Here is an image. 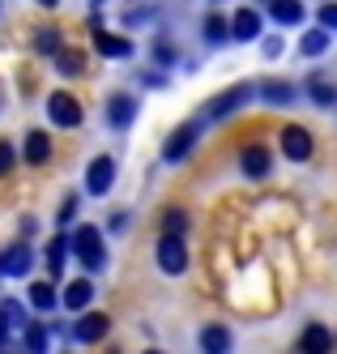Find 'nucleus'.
Listing matches in <instances>:
<instances>
[{"instance_id":"a878e982","label":"nucleus","mask_w":337,"mask_h":354,"mask_svg":"<svg viewBox=\"0 0 337 354\" xmlns=\"http://www.w3.org/2000/svg\"><path fill=\"white\" fill-rule=\"evenodd\" d=\"M163 226H167V235H179V231L188 226V214H184V209H167V214H163Z\"/></svg>"},{"instance_id":"7ed1b4c3","label":"nucleus","mask_w":337,"mask_h":354,"mask_svg":"<svg viewBox=\"0 0 337 354\" xmlns=\"http://www.w3.org/2000/svg\"><path fill=\"white\" fill-rule=\"evenodd\" d=\"M252 94H256L252 86H230V90H222L214 103L205 107V115H210V120H226V115H235L239 107H248V103H252Z\"/></svg>"},{"instance_id":"dca6fc26","label":"nucleus","mask_w":337,"mask_h":354,"mask_svg":"<svg viewBox=\"0 0 337 354\" xmlns=\"http://www.w3.org/2000/svg\"><path fill=\"white\" fill-rule=\"evenodd\" d=\"M269 13H273V21H282V26H299L303 21L299 0H269Z\"/></svg>"},{"instance_id":"cd10ccee","label":"nucleus","mask_w":337,"mask_h":354,"mask_svg":"<svg viewBox=\"0 0 337 354\" xmlns=\"http://www.w3.org/2000/svg\"><path fill=\"white\" fill-rule=\"evenodd\" d=\"M320 26L325 30H337V5H320Z\"/></svg>"},{"instance_id":"c9c22d12","label":"nucleus","mask_w":337,"mask_h":354,"mask_svg":"<svg viewBox=\"0 0 337 354\" xmlns=\"http://www.w3.org/2000/svg\"><path fill=\"white\" fill-rule=\"evenodd\" d=\"M145 354H163V350H145Z\"/></svg>"},{"instance_id":"2eb2a0df","label":"nucleus","mask_w":337,"mask_h":354,"mask_svg":"<svg viewBox=\"0 0 337 354\" xmlns=\"http://www.w3.org/2000/svg\"><path fill=\"white\" fill-rule=\"evenodd\" d=\"M329 346H333V337H329L325 324H307L303 328V342H299L303 354H329Z\"/></svg>"},{"instance_id":"f3484780","label":"nucleus","mask_w":337,"mask_h":354,"mask_svg":"<svg viewBox=\"0 0 337 354\" xmlns=\"http://www.w3.org/2000/svg\"><path fill=\"white\" fill-rule=\"evenodd\" d=\"M30 248H26V243H13L9 248V257H5V273H13V277H26V273H30Z\"/></svg>"},{"instance_id":"f704fd0d","label":"nucleus","mask_w":337,"mask_h":354,"mask_svg":"<svg viewBox=\"0 0 337 354\" xmlns=\"http://www.w3.org/2000/svg\"><path fill=\"white\" fill-rule=\"evenodd\" d=\"M39 5H43V9H56V5H60V0H39Z\"/></svg>"},{"instance_id":"5701e85b","label":"nucleus","mask_w":337,"mask_h":354,"mask_svg":"<svg viewBox=\"0 0 337 354\" xmlns=\"http://www.w3.org/2000/svg\"><path fill=\"white\" fill-rule=\"evenodd\" d=\"M56 68L64 73V77H77V73H82V56L69 52V47H60V52H56Z\"/></svg>"},{"instance_id":"b1692460","label":"nucleus","mask_w":337,"mask_h":354,"mask_svg":"<svg viewBox=\"0 0 337 354\" xmlns=\"http://www.w3.org/2000/svg\"><path fill=\"white\" fill-rule=\"evenodd\" d=\"M299 47H303V56H320L325 47H329V35H325V30H307Z\"/></svg>"},{"instance_id":"9d476101","label":"nucleus","mask_w":337,"mask_h":354,"mask_svg":"<svg viewBox=\"0 0 337 354\" xmlns=\"http://www.w3.org/2000/svg\"><path fill=\"white\" fill-rule=\"evenodd\" d=\"M239 167H244L248 180H265V175H269V149L265 145H248L239 154Z\"/></svg>"},{"instance_id":"6e6552de","label":"nucleus","mask_w":337,"mask_h":354,"mask_svg":"<svg viewBox=\"0 0 337 354\" xmlns=\"http://www.w3.org/2000/svg\"><path fill=\"white\" fill-rule=\"evenodd\" d=\"M107 328H111V320H107V316H102V312H90V316L77 320L69 333H73L77 342H102V337H107Z\"/></svg>"},{"instance_id":"ddd939ff","label":"nucleus","mask_w":337,"mask_h":354,"mask_svg":"<svg viewBox=\"0 0 337 354\" xmlns=\"http://www.w3.org/2000/svg\"><path fill=\"white\" fill-rule=\"evenodd\" d=\"M90 299H94V286L86 282V277H82V282H69L64 295H60V303H64L69 312H86V308H90Z\"/></svg>"},{"instance_id":"2f4dec72","label":"nucleus","mask_w":337,"mask_h":354,"mask_svg":"<svg viewBox=\"0 0 337 354\" xmlns=\"http://www.w3.org/2000/svg\"><path fill=\"white\" fill-rule=\"evenodd\" d=\"M154 56H158L163 64H171V60H175V52H171V47H167V43H158V47H154Z\"/></svg>"},{"instance_id":"c756f323","label":"nucleus","mask_w":337,"mask_h":354,"mask_svg":"<svg viewBox=\"0 0 337 354\" xmlns=\"http://www.w3.org/2000/svg\"><path fill=\"white\" fill-rule=\"evenodd\" d=\"M312 98H316V103H325V107H329L337 94H333V86H312Z\"/></svg>"},{"instance_id":"39448f33","label":"nucleus","mask_w":337,"mask_h":354,"mask_svg":"<svg viewBox=\"0 0 337 354\" xmlns=\"http://www.w3.org/2000/svg\"><path fill=\"white\" fill-rule=\"evenodd\" d=\"M158 269L163 273H184L188 269V248L179 235H163L158 239Z\"/></svg>"},{"instance_id":"c85d7f7f","label":"nucleus","mask_w":337,"mask_h":354,"mask_svg":"<svg viewBox=\"0 0 337 354\" xmlns=\"http://www.w3.org/2000/svg\"><path fill=\"white\" fill-rule=\"evenodd\" d=\"M39 52H51V56L60 52V47H56V30H43L39 35Z\"/></svg>"},{"instance_id":"f03ea898","label":"nucleus","mask_w":337,"mask_h":354,"mask_svg":"<svg viewBox=\"0 0 337 354\" xmlns=\"http://www.w3.org/2000/svg\"><path fill=\"white\" fill-rule=\"evenodd\" d=\"M197 137H201V124L197 120H188V124H179V129L167 137V145H163V158L167 162H184L188 154H192V145H197Z\"/></svg>"},{"instance_id":"4be33fe9","label":"nucleus","mask_w":337,"mask_h":354,"mask_svg":"<svg viewBox=\"0 0 337 354\" xmlns=\"http://www.w3.org/2000/svg\"><path fill=\"white\" fill-rule=\"evenodd\" d=\"M26 350H30V354L47 350V324H26Z\"/></svg>"},{"instance_id":"6ab92c4d","label":"nucleus","mask_w":337,"mask_h":354,"mask_svg":"<svg viewBox=\"0 0 337 354\" xmlns=\"http://www.w3.org/2000/svg\"><path fill=\"white\" fill-rule=\"evenodd\" d=\"M26 299H30L35 312H51V308H56V290H51L47 282H35L30 290H26Z\"/></svg>"},{"instance_id":"412c9836","label":"nucleus","mask_w":337,"mask_h":354,"mask_svg":"<svg viewBox=\"0 0 337 354\" xmlns=\"http://www.w3.org/2000/svg\"><path fill=\"white\" fill-rule=\"evenodd\" d=\"M201 35L210 39V43H222L226 35H230V26H226V17H218V13H210L205 17V26H201Z\"/></svg>"},{"instance_id":"0eeeda50","label":"nucleus","mask_w":337,"mask_h":354,"mask_svg":"<svg viewBox=\"0 0 337 354\" xmlns=\"http://www.w3.org/2000/svg\"><path fill=\"white\" fill-rule=\"evenodd\" d=\"M282 154L295 158V162H307L312 158V133L299 129V124H286V129H282Z\"/></svg>"},{"instance_id":"aec40b11","label":"nucleus","mask_w":337,"mask_h":354,"mask_svg":"<svg viewBox=\"0 0 337 354\" xmlns=\"http://www.w3.org/2000/svg\"><path fill=\"white\" fill-rule=\"evenodd\" d=\"M64 257H69V235H56V239L47 243V269L60 273L64 269Z\"/></svg>"},{"instance_id":"9b49d317","label":"nucleus","mask_w":337,"mask_h":354,"mask_svg":"<svg viewBox=\"0 0 337 354\" xmlns=\"http://www.w3.org/2000/svg\"><path fill=\"white\" fill-rule=\"evenodd\" d=\"M230 35H235L239 43L261 39V13H256V9H239L235 17H230Z\"/></svg>"},{"instance_id":"bb28decb","label":"nucleus","mask_w":337,"mask_h":354,"mask_svg":"<svg viewBox=\"0 0 337 354\" xmlns=\"http://www.w3.org/2000/svg\"><path fill=\"white\" fill-rule=\"evenodd\" d=\"M13 162H17V158H13V145H9V141H0V175H9Z\"/></svg>"},{"instance_id":"423d86ee","label":"nucleus","mask_w":337,"mask_h":354,"mask_svg":"<svg viewBox=\"0 0 337 354\" xmlns=\"http://www.w3.org/2000/svg\"><path fill=\"white\" fill-rule=\"evenodd\" d=\"M111 184H116V158L102 154V158H94L90 171H86V192H90V196H107Z\"/></svg>"},{"instance_id":"1a4fd4ad","label":"nucleus","mask_w":337,"mask_h":354,"mask_svg":"<svg viewBox=\"0 0 337 354\" xmlns=\"http://www.w3.org/2000/svg\"><path fill=\"white\" fill-rule=\"evenodd\" d=\"M133 115H137V98L133 94H111L107 98V124L111 129H128Z\"/></svg>"},{"instance_id":"4468645a","label":"nucleus","mask_w":337,"mask_h":354,"mask_svg":"<svg viewBox=\"0 0 337 354\" xmlns=\"http://www.w3.org/2000/svg\"><path fill=\"white\" fill-rule=\"evenodd\" d=\"M201 350H205V354H230V328L205 324V328H201Z\"/></svg>"},{"instance_id":"f257e3e1","label":"nucleus","mask_w":337,"mask_h":354,"mask_svg":"<svg viewBox=\"0 0 337 354\" xmlns=\"http://www.w3.org/2000/svg\"><path fill=\"white\" fill-rule=\"evenodd\" d=\"M73 252H77V261H82L86 269H102V265H107L98 226H77V231H73Z\"/></svg>"},{"instance_id":"393cba45","label":"nucleus","mask_w":337,"mask_h":354,"mask_svg":"<svg viewBox=\"0 0 337 354\" xmlns=\"http://www.w3.org/2000/svg\"><path fill=\"white\" fill-rule=\"evenodd\" d=\"M261 98H265V103H291V98H295V90H291L286 82H269V86L261 90Z\"/></svg>"},{"instance_id":"20e7f679","label":"nucleus","mask_w":337,"mask_h":354,"mask_svg":"<svg viewBox=\"0 0 337 354\" xmlns=\"http://www.w3.org/2000/svg\"><path fill=\"white\" fill-rule=\"evenodd\" d=\"M47 115H51V124H60V129H77V124H82V103H77L69 90H56L47 98Z\"/></svg>"},{"instance_id":"473e14b6","label":"nucleus","mask_w":337,"mask_h":354,"mask_svg":"<svg viewBox=\"0 0 337 354\" xmlns=\"http://www.w3.org/2000/svg\"><path fill=\"white\" fill-rule=\"evenodd\" d=\"M265 56H282V39H265Z\"/></svg>"},{"instance_id":"a211bd4d","label":"nucleus","mask_w":337,"mask_h":354,"mask_svg":"<svg viewBox=\"0 0 337 354\" xmlns=\"http://www.w3.org/2000/svg\"><path fill=\"white\" fill-rule=\"evenodd\" d=\"M47 158H51V141H47L43 133H30V137H26V162L43 167Z\"/></svg>"},{"instance_id":"f8f14e48","label":"nucleus","mask_w":337,"mask_h":354,"mask_svg":"<svg viewBox=\"0 0 337 354\" xmlns=\"http://www.w3.org/2000/svg\"><path fill=\"white\" fill-rule=\"evenodd\" d=\"M94 47L102 56H111V60H124V56H133V43L120 39V35H107L102 26H94Z\"/></svg>"},{"instance_id":"72a5a7b5","label":"nucleus","mask_w":337,"mask_h":354,"mask_svg":"<svg viewBox=\"0 0 337 354\" xmlns=\"http://www.w3.org/2000/svg\"><path fill=\"white\" fill-rule=\"evenodd\" d=\"M5 324H9V312L0 308V346H5V337H9V328H5Z\"/></svg>"},{"instance_id":"e433bc0d","label":"nucleus","mask_w":337,"mask_h":354,"mask_svg":"<svg viewBox=\"0 0 337 354\" xmlns=\"http://www.w3.org/2000/svg\"><path fill=\"white\" fill-rule=\"evenodd\" d=\"M0 269H5V265H0Z\"/></svg>"},{"instance_id":"7c9ffc66","label":"nucleus","mask_w":337,"mask_h":354,"mask_svg":"<svg viewBox=\"0 0 337 354\" xmlns=\"http://www.w3.org/2000/svg\"><path fill=\"white\" fill-rule=\"evenodd\" d=\"M73 218H77V201L69 196V201H64V205H60V226H69Z\"/></svg>"}]
</instances>
